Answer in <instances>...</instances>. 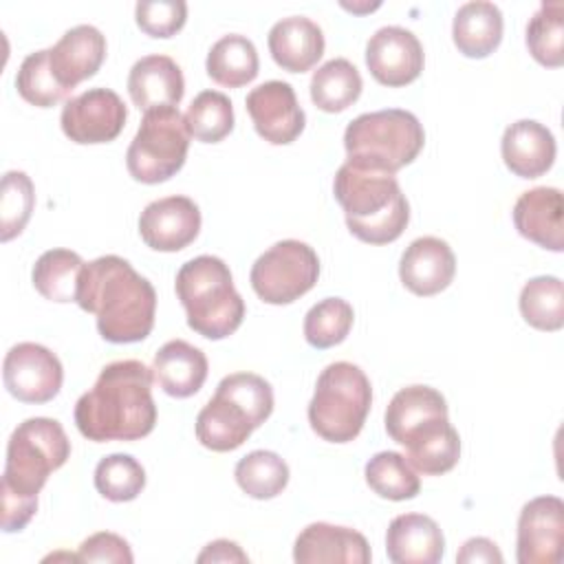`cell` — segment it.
Wrapping results in <instances>:
<instances>
[{
    "label": "cell",
    "instance_id": "cell-21",
    "mask_svg": "<svg viewBox=\"0 0 564 564\" xmlns=\"http://www.w3.org/2000/svg\"><path fill=\"white\" fill-rule=\"evenodd\" d=\"M555 152L557 145L553 132L533 119H520L507 126L500 141V154L507 170L520 178H538L546 174L555 161Z\"/></svg>",
    "mask_w": 564,
    "mask_h": 564
},
{
    "label": "cell",
    "instance_id": "cell-31",
    "mask_svg": "<svg viewBox=\"0 0 564 564\" xmlns=\"http://www.w3.org/2000/svg\"><path fill=\"white\" fill-rule=\"evenodd\" d=\"M84 264L79 253L70 249H48L33 264V286L51 302H75Z\"/></svg>",
    "mask_w": 564,
    "mask_h": 564
},
{
    "label": "cell",
    "instance_id": "cell-25",
    "mask_svg": "<svg viewBox=\"0 0 564 564\" xmlns=\"http://www.w3.org/2000/svg\"><path fill=\"white\" fill-rule=\"evenodd\" d=\"M207 357L185 339L165 341L152 361V375L159 388L176 399L196 394L207 379Z\"/></svg>",
    "mask_w": 564,
    "mask_h": 564
},
{
    "label": "cell",
    "instance_id": "cell-2",
    "mask_svg": "<svg viewBox=\"0 0 564 564\" xmlns=\"http://www.w3.org/2000/svg\"><path fill=\"white\" fill-rule=\"evenodd\" d=\"M75 302L95 315L99 335L110 344L141 341L154 326L156 291L121 256L110 253L86 262Z\"/></svg>",
    "mask_w": 564,
    "mask_h": 564
},
{
    "label": "cell",
    "instance_id": "cell-10",
    "mask_svg": "<svg viewBox=\"0 0 564 564\" xmlns=\"http://www.w3.org/2000/svg\"><path fill=\"white\" fill-rule=\"evenodd\" d=\"M319 278V258L302 240H280L269 247L251 267L249 282L267 304H291L308 293Z\"/></svg>",
    "mask_w": 564,
    "mask_h": 564
},
{
    "label": "cell",
    "instance_id": "cell-18",
    "mask_svg": "<svg viewBox=\"0 0 564 564\" xmlns=\"http://www.w3.org/2000/svg\"><path fill=\"white\" fill-rule=\"evenodd\" d=\"M106 59V37L93 24L68 29L51 48L48 62L55 79L64 90H73L84 79L93 77Z\"/></svg>",
    "mask_w": 564,
    "mask_h": 564
},
{
    "label": "cell",
    "instance_id": "cell-36",
    "mask_svg": "<svg viewBox=\"0 0 564 564\" xmlns=\"http://www.w3.org/2000/svg\"><path fill=\"white\" fill-rule=\"evenodd\" d=\"M355 311L344 297H324L304 315V339L313 348H333L341 344L352 328Z\"/></svg>",
    "mask_w": 564,
    "mask_h": 564
},
{
    "label": "cell",
    "instance_id": "cell-34",
    "mask_svg": "<svg viewBox=\"0 0 564 564\" xmlns=\"http://www.w3.org/2000/svg\"><path fill=\"white\" fill-rule=\"evenodd\" d=\"M520 313L538 330H560L564 326V286L555 275L531 278L520 291Z\"/></svg>",
    "mask_w": 564,
    "mask_h": 564
},
{
    "label": "cell",
    "instance_id": "cell-8",
    "mask_svg": "<svg viewBox=\"0 0 564 564\" xmlns=\"http://www.w3.org/2000/svg\"><path fill=\"white\" fill-rule=\"evenodd\" d=\"M370 405L372 388L366 372L350 361L328 364L308 403L311 430L328 443H350L359 436Z\"/></svg>",
    "mask_w": 564,
    "mask_h": 564
},
{
    "label": "cell",
    "instance_id": "cell-20",
    "mask_svg": "<svg viewBox=\"0 0 564 564\" xmlns=\"http://www.w3.org/2000/svg\"><path fill=\"white\" fill-rule=\"evenodd\" d=\"M562 214V192L546 185L522 192L511 212L513 225L522 238L555 253L564 249Z\"/></svg>",
    "mask_w": 564,
    "mask_h": 564
},
{
    "label": "cell",
    "instance_id": "cell-27",
    "mask_svg": "<svg viewBox=\"0 0 564 564\" xmlns=\"http://www.w3.org/2000/svg\"><path fill=\"white\" fill-rule=\"evenodd\" d=\"M502 29V11L494 2L471 0L458 7L452 22V40L465 57L482 59L498 48Z\"/></svg>",
    "mask_w": 564,
    "mask_h": 564
},
{
    "label": "cell",
    "instance_id": "cell-41",
    "mask_svg": "<svg viewBox=\"0 0 564 564\" xmlns=\"http://www.w3.org/2000/svg\"><path fill=\"white\" fill-rule=\"evenodd\" d=\"M137 26L150 37H172L187 20L183 0H141L134 7Z\"/></svg>",
    "mask_w": 564,
    "mask_h": 564
},
{
    "label": "cell",
    "instance_id": "cell-11",
    "mask_svg": "<svg viewBox=\"0 0 564 564\" xmlns=\"http://www.w3.org/2000/svg\"><path fill=\"white\" fill-rule=\"evenodd\" d=\"M128 108L110 88H88L70 97L59 115L62 132L82 145L108 143L117 139L126 126Z\"/></svg>",
    "mask_w": 564,
    "mask_h": 564
},
{
    "label": "cell",
    "instance_id": "cell-12",
    "mask_svg": "<svg viewBox=\"0 0 564 564\" xmlns=\"http://www.w3.org/2000/svg\"><path fill=\"white\" fill-rule=\"evenodd\" d=\"M4 388L22 403H46L57 397L64 368L53 350L35 341H20L9 348L2 361Z\"/></svg>",
    "mask_w": 564,
    "mask_h": 564
},
{
    "label": "cell",
    "instance_id": "cell-16",
    "mask_svg": "<svg viewBox=\"0 0 564 564\" xmlns=\"http://www.w3.org/2000/svg\"><path fill=\"white\" fill-rule=\"evenodd\" d=\"M198 231L200 209L189 196L156 198L139 216L141 240L154 251H181L196 240Z\"/></svg>",
    "mask_w": 564,
    "mask_h": 564
},
{
    "label": "cell",
    "instance_id": "cell-4",
    "mask_svg": "<svg viewBox=\"0 0 564 564\" xmlns=\"http://www.w3.org/2000/svg\"><path fill=\"white\" fill-rule=\"evenodd\" d=\"M333 192L344 209L348 231L361 242H394L410 223L408 198L390 172L346 161L335 174Z\"/></svg>",
    "mask_w": 564,
    "mask_h": 564
},
{
    "label": "cell",
    "instance_id": "cell-3",
    "mask_svg": "<svg viewBox=\"0 0 564 564\" xmlns=\"http://www.w3.org/2000/svg\"><path fill=\"white\" fill-rule=\"evenodd\" d=\"M70 456V441L59 421L33 416L22 421L9 436L2 474V531H22L37 511V494L48 474Z\"/></svg>",
    "mask_w": 564,
    "mask_h": 564
},
{
    "label": "cell",
    "instance_id": "cell-1",
    "mask_svg": "<svg viewBox=\"0 0 564 564\" xmlns=\"http://www.w3.org/2000/svg\"><path fill=\"white\" fill-rule=\"evenodd\" d=\"M152 381V368L137 359L104 366L95 386L75 403L79 434L95 443L148 436L156 423Z\"/></svg>",
    "mask_w": 564,
    "mask_h": 564
},
{
    "label": "cell",
    "instance_id": "cell-7",
    "mask_svg": "<svg viewBox=\"0 0 564 564\" xmlns=\"http://www.w3.org/2000/svg\"><path fill=\"white\" fill-rule=\"evenodd\" d=\"M425 132L416 115L386 108L355 117L344 132L346 161L368 170L399 172L423 150Z\"/></svg>",
    "mask_w": 564,
    "mask_h": 564
},
{
    "label": "cell",
    "instance_id": "cell-28",
    "mask_svg": "<svg viewBox=\"0 0 564 564\" xmlns=\"http://www.w3.org/2000/svg\"><path fill=\"white\" fill-rule=\"evenodd\" d=\"M405 460L423 476H441L460 458V436L447 419L432 421L416 430L405 443Z\"/></svg>",
    "mask_w": 564,
    "mask_h": 564
},
{
    "label": "cell",
    "instance_id": "cell-43",
    "mask_svg": "<svg viewBox=\"0 0 564 564\" xmlns=\"http://www.w3.org/2000/svg\"><path fill=\"white\" fill-rule=\"evenodd\" d=\"M456 562H502V553L489 538H469L456 553Z\"/></svg>",
    "mask_w": 564,
    "mask_h": 564
},
{
    "label": "cell",
    "instance_id": "cell-19",
    "mask_svg": "<svg viewBox=\"0 0 564 564\" xmlns=\"http://www.w3.org/2000/svg\"><path fill=\"white\" fill-rule=\"evenodd\" d=\"M368 540L350 529L328 522H313L300 531L293 544V560L297 564H368Z\"/></svg>",
    "mask_w": 564,
    "mask_h": 564
},
{
    "label": "cell",
    "instance_id": "cell-40",
    "mask_svg": "<svg viewBox=\"0 0 564 564\" xmlns=\"http://www.w3.org/2000/svg\"><path fill=\"white\" fill-rule=\"evenodd\" d=\"M35 205L33 181L26 172L9 170L2 176V194H0V240L9 242L20 236L26 227L31 212Z\"/></svg>",
    "mask_w": 564,
    "mask_h": 564
},
{
    "label": "cell",
    "instance_id": "cell-35",
    "mask_svg": "<svg viewBox=\"0 0 564 564\" xmlns=\"http://www.w3.org/2000/svg\"><path fill=\"white\" fill-rule=\"evenodd\" d=\"M527 48L531 57L549 68L564 64V4L542 2L527 24Z\"/></svg>",
    "mask_w": 564,
    "mask_h": 564
},
{
    "label": "cell",
    "instance_id": "cell-22",
    "mask_svg": "<svg viewBox=\"0 0 564 564\" xmlns=\"http://www.w3.org/2000/svg\"><path fill=\"white\" fill-rule=\"evenodd\" d=\"M386 553L394 564H436L443 560L445 538L430 516L401 513L388 524Z\"/></svg>",
    "mask_w": 564,
    "mask_h": 564
},
{
    "label": "cell",
    "instance_id": "cell-42",
    "mask_svg": "<svg viewBox=\"0 0 564 564\" xmlns=\"http://www.w3.org/2000/svg\"><path fill=\"white\" fill-rule=\"evenodd\" d=\"M79 562H117V564H132L130 544L110 531H99L88 535L77 551Z\"/></svg>",
    "mask_w": 564,
    "mask_h": 564
},
{
    "label": "cell",
    "instance_id": "cell-6",
    "mask_svg": "<svg viewBox=\"0 0 564 564\" xmlns=\"http://www.w3.org/2000/svg\"><path fill=\"white\" fill-rule=\"evenodd\" d=\"M174 289L187 326L207 339L229 337L245 319V300L234 286L229 267L216 256L187 260L176 273Z\"/></svg>",
    "mask_w": 564,
    "mask_h": 564
},
{
    "label": "cell",
    "instance_id": "cell-26",
    "mask_svg": "<svg viewBox=\"0 0 564 564\" xmlns=\"http://www.w3.org/2000/svg\"><path fill=\"white\" fill-rule=\"evenodd\" d=\"M438 419H447L445 397L430 386H408L386 408V432L394 443L403 445L416 430Z\"/></svg>",
    "mask_w": 564,
    "mask_h": 564
},
{
    "label": "cell",
    "instance_id": "cell-44",
    "mask_svg": "<svg viewBox=\"0 0 564 564\" xmlns=\"http://www.w3.org/2000/svg\"><path fill=\"white\" fill-rule=\"evenodd\" d=\"M196 562H249V557L236 542L214 540L198 553Z\"/></svg>",
    "mask_w": 564,
    "mask_h": 564
},
{
    "label": "cell",
    "instance_id": "cell-33",
    "mask_svg": "<svg viewBox=\"0 0 564 564\" xmlns=\"http://www.w3.org/2000/svg\"><path fill=\"white\" fill-rule=\"evenodd\" d=\"M368 487L386 500H410L421 489V478L416 469L399 452H379L375 454L364 469Z\"/></svg>",
    "mask_w": 564,
    "mask_h": 564
},
{
    "label": "cell",
    "instance_id": "cell-5",
    "mask_svg": "<svg viewBox=\"0 0 564 564\" xmlns=\"http://www.w3.org/2000/svg\"><path fill=\"white\" fill-rule=\"evenodd\" d=\"M273 412V390L253 372L220 379L214 397L196 416V438L212 452L238 449Z\"/></svg>",
    "mask_w": 564,
    "mask_h": 564
},
{
    "label": "cell",
    "instance_id": "cell-14",
    "mask_svg": "<svg viewBox=\"0 0 564 564\" xmlns=\"http://www.w3.org/2000/svg\"><path fill=\"white\" fill-rule=\"evenodd\" d=\"M425 64L419 37L403 26L390 24L377 29L366 44V66L370 75L390 88L414 82Z\"/></svg>",
    "mask_w": 564,
    "mask_h": 564
},
{
    "label": "cell",
    "instance_id": "cell-37",
    "mask_svg": "<svg viewBox=\"0 0 564 564\" xmlns=\"http://www.w3.org/2000/svg\"><path fill=\"white\" fill-rule=\"evenodd\" d=\"M185 121L194 139L218 143L234 130V106L225 93L203 90L192 99Z\"/></svg>",
    "mask_w": 564,
    "mask_h": 564
},
{
    "label": "cell",
    "instance_id": "cell-30",
    "mask_svg": "<svg viewBox=\"0 0 564 564\" xmlns=\"http://www.w3.org/2000/svg\"><path fill=\"white\" fill-rule=\"evenodd\" d=\"M361 88V75L346 57L324 62L311 77V99L324 112L346 110L359 99Z\"/></svg>",
    "mask_w": 564,
    "mask_h": 564
},
{
    "label": "cell",
    "instance_id": "cell-24",
    "mask_svg": "<svg viewBox=\"0 0 564 564\" xmlns=\"http://www.w3.org/2000/svg\"><path fill=\"white\" fill-rule=\"evenodd\" d=\"M273 62L289 73L313 68L324 55V33L317 22L304 15L278 20L267 37Z\"/></svg>",
    "mask_w": 564,
    "mask_h": 564
},
{
    "label": "cell",
    "instance_id": "cell-9",
    "mask_svg": "<svg viewBox=\"0 0 564 564\" xmlns=\"http://www.w3.org/2000/svg\"><path fill=\"white\" fill-rule=\"evenodd\" d=\"M189 137L185 115L176 106L145 110L126 152L130 176L145 185L172 178L185 165Z\"/></svg>",
    "mask_w": 564,
    "mask_h": 564
},
{
    "label": "cell",
    "instance_id": "cell-29",
    "mask_svg": "<svg viewBox=\"0 0 564 564\" xmlns=\"http://www.w3.org/2000/svg\"><path fill=\"white\" fill-rule=\"evenodd\" d=\"M258 68V51L253 42L240 33H229L216 40L205 59L207 75L225 88H240L253 82Z\"/></svg>",
    "mask_w": 564,
    "mask_h": 564
},
{
    "label": "cell",
    "instance_id": "cell-13",
    "mask_svg": "<svg viewBox=\"0 0 564 564\" xmlns=\"http://www.w3.org/2000/svg\"><path fill=\"white\" fill-rule=\"evenodd\" d=\"M564 555V502L557 496L529 500L518 518L520 564H557Z\"/></svg>",
    "mask_w": 564,
    "mask_h": 564
},
{
    "label": "cell",
    "instance_id": "cell-39",
    "mask_svg": "<svg viewBox=\"0 0 564 564\" xmlns=\"http://www.w3.org/2000/svg\"><path fill=\"white\" fill-rule=\"evenodd\" d=\"M15 88L24 101L37 108H51L68 95V90L59 86V82L51 70L48 48L29 53L22 59L15 75Z\"/></svg>",
    "mask_w": 564,
    "mask_h": 564
},
{
    "label": "cell",
    "instance_id": "cell-17",
    "mask_svg": "<svg viewBox=\"0 0 564 564\" xmlns=\"http://www.w3.org/2000/svg\"><path fill=\"white\" fill-rule=\"evenodd\" d=\"M456 273V258L452 247L436 236H421L412 240L399 260V278L414 295H436L445 291Z\"/></svg>",
    "mask_w": 564,
    "mask_h": 564
},
{
    "label": "cell",
    "instance_id": "cell-32",
    "mask_svg": "<svg viewBox=\"0 0 564 564\" xmlns=\"http://www.w3.org/2000/svg\"><path fill=\"white\" fill-rule=\"evenodd\" d=\"M234 476L247 496L256 500H271L289 485V465L271 449H253L236 463Z\"/></svg>",
    "mask_w": 564,
    "mask_h": 564
},
{
    "label": "cell",
    "instance_id": "cell-38",
    "mask_svg": "<svg viewBox=\"0 0 564 564\" xmlns=\"http://www.w3.org/2000/svg\"><path fill=\"white\" fill-rule=\"evenodd\" d=\"M93 480L106 500L130 502L145 487V469L130 454H110L97 463Z\"/></svg>",
    "mask_w": 564,
    "mask_h": 564
},
{
    "label": "cell",
    "instance_id": "cell-23",
    "mask_svg": "<svg viewBox=\"0 0 564 564\" xmlns=\"http://www.w3.org/2000/svg\"><path fill=\"white\" fill-rule=\"evenodd\" d=\"M128 93L139 110L178 106L185 93L181 66L167 55H145L128 73Z\"/></svg>",
    "mask_w": 564,
    "mask_h": 564
},
{
    "label": "cell",
    "instance_id": "cell-15",
    "mask_svg": "<svg viewBox=\"0 0 564 564\" xmlns=\"http://www.w3.org/2000/svg\"><path fill=\"white\" fill-rule=\"evenodd\" d=\"M245 106L256 132L273 145L293 143L304 130L306 115L289 82L271 79L251 88Z\"/></svg>",
    "mask_w": 564,
    "mask_h": 564
}]
</instances>
